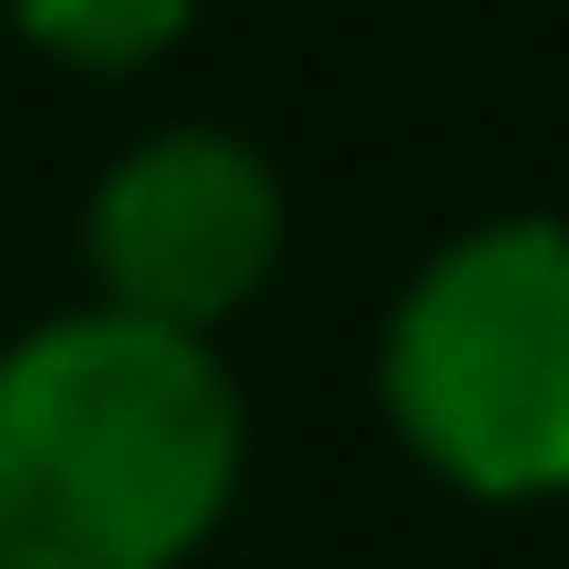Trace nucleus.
Instances as JSON below:
<instances>
[{
  "label": "nucleus",
  "mask_w": 569,
  "mask_h": 569,
  "mask_svg": "<svg viewBox=\"0 0 569 569\" xmlns=\"http://www.w3.org/2000/svg\"><path fill=\"white\" fill-rule=\"evenodd\" d=\"M12 12V46H34L68 79H146L190 46L201 0H0Z\"/></svg>",
  "instance_id": "nucleus-4"
},
{
  "label": "nucleus",
  "mask_w": 569,
  "mask_h": 569,
  "mask_svg": "<svg viewBox=\"0 0 569 569\" xmlns=\"http://www.w3.org/2000/svg\"><path fill=\"white\" fill-rule=\"evenodd\" d=\"M380 425L458 502H569V212L458 223L380 325Z\"/></svg>",
  "instance_id": "nucleus-2"
},
{
  "label": "nucleus",
  "mask_w": 569,
  "mask_h": 569,
  "mask_svg": "<svg viewBox=\"0 0 569 569\" xmlns=\"http://www.w3.org/2000/svg\"><path fill=\"white\" fill-rule=\"evenodd\" d=\"M246 491V391L212 336L46 313L0 347V569H190Z\"/></svg>",
  "instance_id": "nucleus-1"
},
{
  "label": "nucleus",
  "mask_w": 569,
  "mask_h": 569,
  "mask_svg": "<svg viewBox=\"0 0 569 569\" xmlns=\"http://www.w3.org/2000/svg\"><path fill=\"white\" fill-rule=\"evenodd\" d=\"M0 46H12V12H0Z\"/></svg>",
  "instance_id": "nucleus-5"
},
{
  "label": "nucleus",
  "mask_w": 569,
  "mask_h": 569,
  "mask_svg": "<svg viewBox=\"0 0 569 569\" xmlns=\"http://www.w3.org/2000/svg\"><path fill=\"white\" fill-rule=\"evenodd\" d=\"M279 257H291V190H279L268 146H246L234 123H157L79 201L90 302L168 336L223 347V325L257 313Z\"/></svg>",
  "instance_id": "nucleus-3"
}]
</instances>
